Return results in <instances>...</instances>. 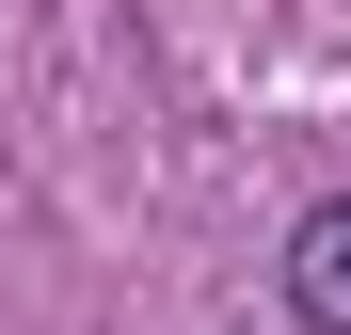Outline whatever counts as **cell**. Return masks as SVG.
Masks as SVG:
<instances>
[{
  "label": "cell",
  "instance_id": "6da1fadb",
  "mask_svg": "<svg viewBox=\"0 0 351 335\" xmlns=\"http://www.w3.org/2000/svg\"><path fill=\"white\" fill-rule=\"evenodd\" d=\"M287 303H304L319 335H351V192L287 223Z\"/></svg>",
  "mask_w": 351,
  "mask_h": 335
}]
</instances>
